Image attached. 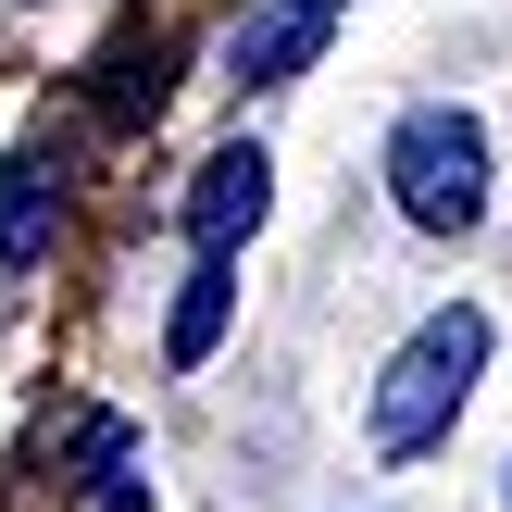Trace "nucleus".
<instances>
[{"mask_svg": "<svg viewBox=\"0 0 512 512\" xmlns=\"http://www.w3.org/2000/svg\"><path fill=\"white\" fill-rule=\"evenodd\" d=\"M388 200L425 225V238H475V225H488V125L450 113V100L400 113V138H388Z\"/></svg>", "mask_w": 512, "mask_h": 512, "instance_id": "nucleus-1", "label": "nucleus"}, {"mask_svg": "<svg viewBox=\"0 0 512 512\" xmlns=\"http://www.w3.org/2000/svg\"><path fill=\"white\" fill-rule=\"evenodd\" d=\"M475 375H488V313H438V325H413V350H400L388 388H375V450H388V463L438 450L450 413L475 400Z\"/></svg>", "mask_w": 512, "mask_h": 512, "instance_id": "nucleus-2", "label": "nucleus"}, {"mask_svg": "<svg viewBox=\"0 0 512 512\" xmlns=\"http://www.w3.org/2000/svg\"><path fill=\"white\" fill-rule=\"evenodd\" d=\"M263 200H275V163H263V150H213L200 188H188V238L200 250H238L250 225H263Z\"/></svg>", "mask_w": 512, "mask_h": 512, "instance_id": "nucleus-3", "label": "nucleus"}, {"mask_svg": "<svg viewBox=\"0 0 512 512\" xmlns=\"http://www.w3.org/2000/svg\"><path fill=\"white\" fill-rule=\"evenodd\" d=\"M225 313H238V275H225V250H200V275L175 288V325H163V363H175V375H200V363H213V338H225Z\"/></svg>", "mask_w": 512, "mask_h": 512, "instance_id": "nucleus-4", "label": "nucleus"}, {"mask_svg": "<svg viewBox=\"0 0 512 512\" xmlns=\"http://www.w3.org/2000/svg\"><path fill=\"white\" fill-rule=\"evenodd\" d=\"M313 50H325V13H313V0H288V13L238 25V75H250V88H263V75H300Z\"/></svg>", "mask_w": 512, "mask_h": 512, "instance_id": "nucleus-5", "label": "nucleus"}, {"mask_svg": "<svg viewBox=\"0 0 512 512\" xmlns=\"http://www.w3.org/2000/svg\"><path fill=\"white\" fill-rule=\"evenodd\" d=\"M50 250V175L38 163H0V275H25Z\"/></svg>", "mask_w": 512, "mask_h": 512, "instance_id": "nucleus-6", "label": "nucleus"}, {"mask_svg": "<svg viewBox=\"0 0 512 512\" xmlns=\"http://www.w3.org/2000/svg\"><path fill=\"white\" fill-rule=\"evenodd\" d=\"M313 13H338V0H313Z\"/></svg>", "mask_w": 512, "mask_h": 512, "instance_id": "nucleus-7", "label": "nucleus"}]
</instances>
